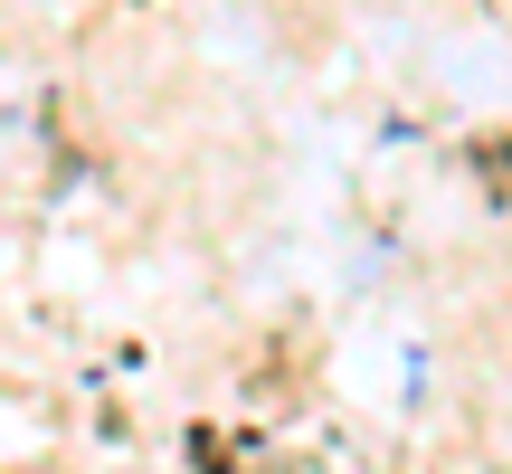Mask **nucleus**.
Segmentation results:
<instances>
[]
</instances>
